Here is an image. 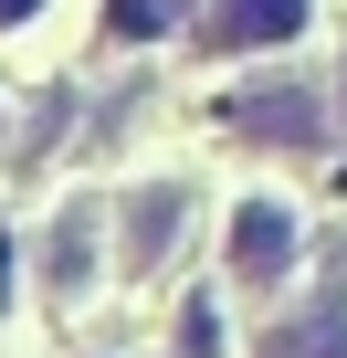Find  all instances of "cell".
<instances>
[{"label": "cell", "mask_w": 347, "mask_h": 358, "mask_svg": "<svg viewBox=\"0 0 347 358\" xmlns=\"http://www.w3.org/2000/svg\"><path fill=\"white\" fill-rule=\"evenodd\" d=\"M305 22H316V0H211L200 43H211V53H274V43H295Z\"/></svg>", "instance_id": "1"}, {"label": "cell", "mask_w": 347, "mask_h": 358, "mask_svg": "<svg viewBox=\"0 0 347 358\" xmlns=\"http://www.w3.org/2000/svg\"><path fill=\"white\" fill-rule=\"evenodd\" d=\"M284 264H295V211L284 201H242L232 211V274L242 285H274Z\"/></svg>", "instance_id": "2"}, {"label": "cell", "mask_w": 347, "mask_h": 358, "mask_svg": "<svg viewBox=\"0 0 347 358\" xmlns=\"http://www.w3.org/2000/svg\"><path fill=\"white\" fill-rule=\"evenodd\" d=\"M232 127L263 137V148H305V137H316V95H305V85H263V95L232 106Z\"/></svg>", "instance_id": "3"}, {"label": "cell", "mask_w": 347, "mask_h": 358, "mask_svg": "<svg viewBox=\"0 0 347 358\" xmlns=\"http://www.w3.org/2000/svg\"><path fill=\"white\" fill-rule=\"evenodd\" d=\"M179 211H190V190H137L126 201V274H147L168 243H179Z\"/></svg>", "instance_id": "4"}, {"label": "cell", "mask_w": 347, "mask_h": 358, "mask_svg": "<svg viewBox=\"0 0 347 358\" xmlns=\"http://www.w3.org/2000/svg\"><path fill=\"white\" fill-rule=\"evenodd\" d=\"M263 358H347V306L326 295L316 316H295L284 337H263Z\"/></svg>", "instance_id": "5"}, {"label": "cell", "mask_w": 347, "mask_h": 358, "mask_svg": "<svg viewBox=\"0 0 347 358\" xmlns=\"http://www.w3.org/2000/svg\"><path fill=\"white\" fill-rule=\"evenodd\" d=\"M84 253H95V211H74V222L53 232V285H64V295L84 285Z\"/></svg>", "instance_id": "6"}, {"label": "cell", "mask_w": 347, "mask_h": 358, "mask_svg": "<svg viewBox=\"0 0 347 358\" xmlns=\"http://www.w3.org/2000/svg\"><path fill=\"white\" fill-rule=\"evenodd\" d=\"M126 43H147V32H168V0H116V11H105Z\"/></svg>", "instance_id": "7"}, {"label": "cell", "mask_w": 347, "mask_h": 358, "mask_svg": "<svg viewBox=\"0 0 347 358\" xmlns=\"http://www.w3.org/2000/svg\"><path fill=\"white\" fill-rule=\"evenodd\" d=\"M179 358H221V316H211V306L179 316Z\"/></svg>", "instance_id": "8"}, {"label": "cell", "mask_w": 347, "mask_h": 358, "mask_svg": "<svg viewBox=\"0 0 347 358\" xmlns=\"http://www.w3.org/2000/svg\"><path fill=\"white\" fill-rule=\"evenodd\" d=\"M32 11H43V0H0V32H11V22H32Z\"/></svg>", "instance_id": "9"}, {"label": "cell", "mask_w": 347, "mask_h": 358, "mask_svg": "<svg viewBox=\"0 0 347 358\" xmlns=\"http://www.w3.org/2000/svg\"><path fill=\"white\" fill-rule=\"evenodd\" d=\"M0 306H11V232H0Z\"/></svg>", "instance_id": "10"}, {"label": "cell", "mask_w": 347, "mask_h": 358, "mask_svg": "<svg viewBox=\"0 0 347 358\" xmlns=\"http://www.w3.org/2000/svg\"><path fill=\"white\" fill-rule=\"evenodd\" d=\"M337 106H347V95H337Z\"/></svg>", "instance_id": "11"}]
</instances>
